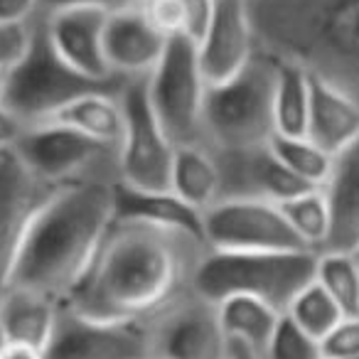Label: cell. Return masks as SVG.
<instances>
[{
	"mask_svg": "<svg viewBox=\"0 0 359 359\" xmlns=\"http://www.w3.org/2000/svg\"><path fill=\"white\" fill-rule=\"evenodd\" d=\"M207 254L195 231L116 217L89 276L65 308L109 323H148L195 290Z\"/></svg>",
	"mask_w": 359,
	"mask_h": 359,
	"instance_id": "cell-1",
	"label": "cell"
},
{
	"mask_svg": "<svg viewBox=\"0 0 359 359\" xmlns=\"http://www.w3.org/2000/svg\"><path fill=\"white\" fill-rule=\"evenodd\" d=\"M114 219L116 182L57 190L32 222L11 288L67 305L89 276Z\"/></svg>",
	"mask_w": 359,
	"mask_h": 359,
	"instance_id": "cell-2",
	"label": "cell"
},
{
	"mask_svg": "<svg viewBox=\"0 0 359 359\" xmlns=\"http://www.w3.org/2000/svg\"><path fill=\"white\" fill-rule=\"evenodd\" d=\"M256 47L359 104V0H249Z\"/></svg>",
	"mask_w": 359,
	"mask_h": 359,
	"instance_id": "cell-3",
	"label": "cell"
},
{
	"mask_svg": "<svg viewBox=\"0 0 359 359\" xmlns=\"http://www.w3.org/2000/svg\"><path fill=\"white\" fill-rule=\"evenodd\" d=\"M276 60L256 52L254 60L224 84L207 89L205 138L215 155L261 150L276 135Z\"/></svg>",
	"mask_w": 359,
	"mask_h": 359,
	"instance_id": "cell-4",
	"label": "cell"
},
{
	"mask_svg": "<svg viewBox=\"0 0 359 359\" xmlns=\"http://www.w3.org/2000/svg\"><path fill=\"white\" fill-rule=\"evenodd\" d=\"M313 251H280V254H210L205 256L195 278V290L212 303L246 295L285 315L288 305L315 280Z\"/></svg>",
	"mask_w": 359,
	"mask_h": 359,
	"instance_id": "cell-5",
	"label": "cell"
},
{
	"mask_svg": "<svg viewBox=\"0 0 359 359\" xmlns=\"http://www.w3.org/2000/svg\"><path fill=\"white\" fill-rule=\"evenodd\" d=\"M145 99L158 118L160 128L175 148L202 145L205 138V101L207 81L197 62V42L172 37L155 69L143 79Z\"/></svg>",
	"mask_w": 359,
	"mask_h": 359,
	"instance_id": "cell-6",
	"label": "cell"
},
{
	"mask_svg": "<svg viewBox=\"0 0 359 359\" xmlns=\"http://www.w3.org/2000/svg\"><path fill=\"white\" fill-rule=\"evenodd\" d=\"M15 153L55 190L84 182H118V150L65 126H30Z\"/></svg>",
	"mask_w": 359,
	"mask_h": 359,
	"instance_id": "cell-7",
	"label": "cell"
},
{
	"mask_svg": "<svg viewBox=\"0 0 359 359\" xmlns=\"http://www.w3.org/2000/svg\"><path fill=\"white\" fill-rule=\"evenodd\" d=\"M101 86L116 84H91L79 74H74L50 47L40 15L32 22L30 45H27L25 55L6 74V101L3 104L30 126H35L50 114H55L67 101L91 89H101Z\"/></svg>",
	"mask_w": 359,
	"mask_h": 359,
	"instance_id": "cell-8",
	"label": "cell"
},
{
	"mask_svg": "<svg viewBox=\"0 0 359 359\" xmlns=\"http://www.w3.org/2000/svg\"><path fill=\"white\" fill-rule=\"evenodd\" d=\"M202 241L215 254L310 251L290 229L278 205L254 197H229L207 210L202 215Z\"/></svg>",
	"mask_w": 359,
	"mask_h": 359,
	"instance_id": "cell-9",
	"label": "cell"
},
{
	"mask_svg": "<svg viewBox=\"0 0 359 359\" xmlns=\"http://www.w3.org/2000/svg\"><path fill=\"white\" fill-rule=\"evenodd\" d=\"M126 128L118 148V182L133 192H170L175 145L160 128L145 99L143 79L126 81L121 89Z\"/></svg>",
	"mask_w": 359,
	"mask_h": 359,
	"instance_id": "cell-10",
	"label": "cell"
},
{
	"mask_svg": "<svg viewBox=\"0 0 359 359\" xmlns=\"http://www.w3.org/2000/svg\"><path fill=\"white\" fill-rule=\"evenodd\" d=\"M145 325L153 359H229L231 339L219 308L197 290L177 298Z\"/></svg>",
	"mask_w": 359,
	"mask_h": 359,
	"instance_id": "cell-11",
	"label": "cell"
},
{
	"mask_svg": "<svg viewBox=\"0 0 359 359\" xmlns=\"http://www.w3.org/2000/svg\"><path fill=\"white\" fill-rule=\"evenodd\" d=\"M55 192L15 150L0 153V300L11 288L32 222Z\"/></svg>",
	"mask_w": 359,
	"mask_h": 359,
	"instance_id": "cell-12",
	"label": "cell"
},
{
	"mask_svg": "<svg viewBox=\"0 0 359 359\" xmlns=\"http://www.w3.org/2000/svg\"><path fill=\"white\" fill-rule=\"evenodd\" d=\"M45 359H153L145 323H109L62 305Z\"/></svg>",
	"mask_w": 359,
	"mask_h": 359,
	"instance_id": "cell-13",
	"label": "cell"
},
{
	"mask_svg": "<svg viewBox=\"0 0 359 359\" xmlns=\"http://www.w3.org/2000/svg\"><path fill=\"white\" fill-rule=\"evenodd\" d=\"M259 52L249 0H215L212 15L197 40V62L207 86L236 76Z\"/></svg>",
	"mask_w": 359,
	"mask_h": 359,
	"instance_id": "cell-14",
	"label": "cell"
},
{
	"mask_svg": "<svg viewBox=\"0 0 359 359\" xmlns=\"http://www.w3.org/2000/svg\"><path fill=\"white\" fill-rule=\"evenodd\" d=\"M109 15L91 8H60L42 13V27L55 55L74 74L91 84H121L111 74L104 55V30Z\"/></svg>",
	"mask_w": 359,
	"mask_h": 359,
	"instance_id": "cell-15",
	"label": "cell"
},
{
	"mask_svg": "<svg viewBox=\"0 0 359 359\" xmlns=\"http://www.w3.org/2000/svg\"><path fill=\"white\" fill-rule=\"evenodd\" d=\"M165 40L155 27L145 22L138 11L109 15L104 30V55L111 74L123 81L145 79L165 52Z\"/></svg>",
	"mask_w": 359,
	"mask_h": 359,
	"instance_id": "cell-16",
	"label": "cell"
},
{
	"mask_svg": "<svg viewBox=\"0 0 359 359\" xmlns=\"http://www.w3.org/2000/svg\"><path fill=\"white\" fill-rule=\"evenodd\" d=\"M330 210V236L323 251H359V140L332 158V170L323 187ZM320 251V254H323Z\"/></svg>",
	"mask_w": 359,
	"mask_h": 359,
	"instance_id": "cell-17",
	"label": "cell"
},
{
	"mask_svg": "<svg viewBox=\"0 0 359 359\" xmlns=\"http://www.w3.org/2000/svg\"><path fill=\"white\" fill-rule=\"evenodd\" d=\"M123 84L86 91V94L67 101L65 106H60L55 114H50L40 123L65 126V128L76 130V133L96 140V143L118 150L126 128L123 101H121Z\"/></svg>",
	"mask_w": 359,
	"mask_h": 359,
	"instance_id": "cell-18",
	"label": "cell"
},
{
	"mask_svg": "<svg viewBox=\"0 0 359 359\" xmlns=\"http://www.w3.org/2000/svg\"><path fill=\"white\" fill-rule=\"evenodd\" d=\"M305 138L323 148L330 158H337L359 140V104L344 91L310 76V114Z\"/></svg>",
	"mask_w": 359,
	"mask_h": 359,
	"instance_id": "cell-19",
	"label": "cell"
},
{
	"mask_svg": "<svg viewBox=\"0 0 359 359\" xmlns=\"http://www.w3.org/2000/svg\"><path fill=\"white\" fill-rule=\"evenodd\" d=\"M62 305L22 288H8L0 300V334L6 342L45 352L57 327Z\"/></svg>",
	"mask_w": 359,
	"mask_h": 359,
	"instance_id": "cell-20",
	"label": "cell"
},
{
	"mask_svg": "<svg viewBox=\"0 0 359 359\" xmlns=\"http://www.w3.org/2000/svg\"><path fill=\"white\" fill-rule=\"evenodd\" d=\"M170 192L200 217L212 210L222 200V170L215 153L202 145L175 148Z\"/></svg>",
	"mask_w": 359,
	"mask_h": 359,
	"instance_id": "cell-21",
	"label": "cell"
},
{
	"mask_svg": "<svg viewBox=\"0 0 359 359\" xmlns=\"http://www.w3.org/2000/svg\"><path fill=\"white\" fill-rule=\"evenodd\" d=\"M217 308H219V318L222 325H224L226 337L231 342L246 344V347H251L264 357L266 347H269L283 315L276 308H271V305L261 303L256 298H246V295L224 298L222 303H217Z\"/></svg>",
	"mask_w": 359,
	"mask_h": 359,
	"instance_id": "cell-22",
	"label": "cell"
},
{
	"mask_svg": "<svg viewBox=\"0 0 359 359\" xmlns=\"http://www.w3.org/2000/svg\"><path fill=\"white\" fill-rule=\"evenodd\" d=\"M116 217L121 219H143L163 226L195 231L202 236V217L180 202L172 192H133L116 185Z\"/></svg>",
	"mask_w": 359,
	"mask_h": 359,
	"instance_id": "cell-23",
	"label": "cell"
},
{
	"mask_svg": "<svg viewBox=\"0 0 359 359\" xmlns=\"http://www.w3.org/2000/svg\"><path fill=\"white\" fill-rule=\"evenodd\" d=\"M310 114V76L300 67L276 60V135H305Z\"/></svg>",
	"mask_w": 359,
	"mask_h": 359,
	"instance_id": "cell-24",
	"label": "cell"
},
{
	"mask_svg": "<svg viewBox=\"0 0 359 359\" xmlns=\"http://www.w3.org/2000/svg\"><path fill=\"white\" fill-rule=\"evenodd\" d=\"M215 0H140L135 11L165 40L187 37L200 40L212 15Z\"/></svg>",
	"mask_w": 359,
	"mask_h": 359,
	"instance_id": "cell-25",
	"label": "cell"
},
{
	"mask_svg": "<svg viewBox=\"0 0 359 359\" xmlns=\"http://www.w3.org/2000/svg\"><path fill=\"white\" fill-rule=\"evenodd\" d=\"M271 153L293 177L308 187H325L332 170V158L305 135H273L269 143Z\"/></svg>",
	"mask_w": 359,
	"mask_h": 359,
	"instance_id": "cell-26",
	"label": "cell"
},
{
	"mask_svg": "<svg viewBox=\"0 0 359 359\" xmlns=\"http://www.w3.org/2000/svg\"><path fill=\"white\" fill-rule=\"evenodd\" d=\"M315 283L334 300L344 318H359V261L354 254L323 251L315 261Z\"/></svg>",
	"mask_w": 359,
	"mask_h": 359,
	"instance_id": "cell-27",
	"label": "cell"
},
{
	"mask_svg": "<svg viewBox=\"0 0 359 359\" xmlns=\"http://www.w3.org/2000/svg\"><path fill=\"white\" fill-rule=\"evenodd\" d=\"M280 212L288 219L290 229L295 231L300 241L308 246L310 251L320 254L327 244L330 236V210L327 200H325L323 187L320 190H308L303 195L293 197V200L278 205Z\"/></svg>",
	"mask_w": 359,
	"mask_h": 359,
	"instance_id": "cell-28",
	"label": "cell"
},
{
	"mask_svg": "<svg viewBox=\"0 0 359 359\" xmlns=\"http://www.w3.org/2000/svg\"><path fill=\"white\" fill-rule=\"evenodd\" d=\"M285 318L298 330H303L308 337L323 342V339L337 327V323L344 315H342V310L334 305V300L313 280L308 288H303L295 295V300L288 305V310H285Z\"/></svg>",
	"mask_w": 359,
	"mask_h": 359,
	"instance_id": "cell-29",
	"label": "cell"
},
{
	"mask_svg": "<svg viewBox=\"0 0 359 359\" xmlns=\"http://www.w3.org/2000/svg\"><path fill=\"white\" fill-rule=\"evenodd\" d=\"M264 359H325V357L318 339L308 337L303 330H298L283 315L273 337H271L269 347H266Z\"/></svg>",
	"mask_w": 359,
	"mask_h": 359,
	"instance_id": "cell-30",
	"label": "cell"
},
{
	"mask_svg": "<svg viewBox=\"0 0 359 359\" xmlns=\"http://www.w3.org/2000/svg\"><path fill=\"white\" fill-rule=\"evenodd\" d=\"M320 347L325 359H354L359 354V318H342Z\"/></svg>",
	"mask_w": 359,
	"mask_h": 359,
	"instance_id": "cell-31",
	"label": "cell"
},
{
	"mask_svg": "<svg viewBox=\"0 0 359 359\" xmlns=\"http://www.w3.org/2000/svg\"><path fill=\"white\" fill-rule=\"evenodd\" d=\"M32 35V22L20 27H6L0 25V69H11L13 65L20 62L25 55L27 45H30Z\"/></svg>",
	"mask_w": 359,
	"mask_h": 359,
	"instance_id": "cell-32",
	"label": "cell"
},
{
	"mask_svg": "<svg viewBox=\"0 0 359 359\" xmlns=\"http://www.w3.org/2000/svg\"><path fill=\"white\" fill-rule=\"evenodd\" d=\"M42 15V0H0V25H30Z\"/></svg>",
	"mask_w": 359,
	"mask_h": 359,
	"instance_id": "cell-33",
	"label": "cell"
},
{
	"mask_svg": "<svg viewBox=\"0 0 359 359\" xmlns=\"http://www.w3.org/2000/svg\"><path fill=\"white\" fill-rule=\"evenodd\" d=\"M140 0H42V13L60 11V8H91V11L116 15V13L133 11Z\"/></svg>",
	"mask_w": 359,
	"mask_h": 359,
	"instance_id": "cell-34",
	"label": "cell"
},
{
	"mask_svg": "<svg viewBox=\"0 0 359 359\" xmlns=\"http://www.w3.org/2000/svg\"><path fill=\"white\" fill-rule=\"evenodd\" d=\"M30 123L11 111L6 104H0V153L3 150H15L20 145L22 135L27 133Z\"/></svg>",
	"mask_w": 359,
	"mask_h": 359,
	"instance_id": "cell-35",
	"label": "cell"
},
{
	"mask_svg": "<svg viewBox=\"0 0 359 359\" xmlns=\"http://www.w3.org/2000/svg\"><path fill=\"white\" fill-rule=\"evenodd\" d=\"M0 359H45V352L35 347H27V344H15L6 342L0 349Z\"/></svg>",
	"mask_w": 359,
	"mask_h": 359,
	"instance_id": "cell-36",
	"label": "cell"
},
{
	"mask_svg": "<svg viewBox=\"0 0 359 359\" xmlns=\"http://www.w3.org/2000/svg\"><path fill=\"white\" fill-rule=\"evenodd\" d=\"M229 359H264L259 352H254L251 347L241 342H231V352H229Z\"/></svg>",
	"mask_w": 359,
	"mask_h": 359,
	"instance_id": "cell-37",
	"label": "cell"
},
{
	"mask_svg": "<svg viewBox=\"0 0 359 359\" xmlns=\"http://www.w3.org/2000/svg\"><path fill=\"white\" fill-rule=\"evenodd\" d=\"M6 74L8 69H0V104L6 101Z\"/></svg>",
	"mask_w": 359,
	"mask_h": 359,
	"instance_id": "cell-38",
	"label": "cell"
},
{
	"mask_svg": "<svg viewBox=\"0 0 359 359\" xmlns=\"http://www.w3.org/2000/svg\"><path fill=\"white\" fill-rule=\"evenodd\" d=\"M3 344H6V339H3V334H0V349H3Z\"/></svg>",
	"mask_w": 359,
	"mask_h": 359,
	"instance_id": "cell-39",
	"label": "cell"
},
{
	"mask_svg": "<svg viewBox=\"0 0 359 359\" xmlns=\"http://www.w3.org/2000/svg\"><path fill=\"white\" fill-rule=\"evenodd\" d=\"M354 256H357V261H359V251H357V254H354Z\"/></svg>",
	"mask_w": 359,
	"mask_h": 359,
	"instance_id": "cell-40",
	"label": "cell"
},
{
	"mask_svg": "<svg viewBox=\"0 0 359 359\" xmlns=\"http://www.w3.org/2000/svg\"><path fill=\"white\" fill-rule=\"evenodd\" d=\"M354 359H359V354H357V357H354Z\"/></svg>",
	"mask_w": 359,
	"mask_h": 359,
	"instance_id": "cell-41",
	"label": "cell"
}]
</instances>
